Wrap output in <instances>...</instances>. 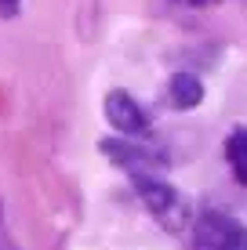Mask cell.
I'll use <instances>...</instances> for the list:
<instances>
[{
    "label": "cell",
    "instance_id": "1",
    "mask_svg": "<svg viewBox=\"0 0 247 250\" xmlns=\"http://www.w3.org/2000/svg\"><path fill=\"white\" fill-rule=\"evenodd\" d=\"M131 185H135V192H138L142 207L149 210V218L157 221L164 232H171V236L189 232V225H193V207H189V200H185L175 185H167L160 174H135Z\"/></svg>",
    "mask_w": 247,
    "mask_h": 250
},
{
    "label": "cell",
    "instance_id": "2",
    "mask_svg": "<svg viewBox=\"0 0 247 250\" xmlns=\"http://www.w3.org/2000/svg\"><path fill=\"white\" fill-rule=\"evenodd\" d=\"M102 152L120 170H127V178L160 174V170H167V163H171V156L164 152V145L149 142L146 134H127V142H120V138H102Z\"/></svg>",
    "mask_w": 247,
    "mask_h": 250
},
{
    "label": "cell",
    "instance_id": "3",
    "mask_svg": "<svg viewBox=\"0 0 247 250\" xmlns=\"http://www.w3.org/2000/svg\"><path fill=\"white\" fill-rule=\"evenodd\" d=\"M240 229H244L240 221H233L222 210H203L189 225V243L193 250H229L240 236Z\"/></svg>",
    "mask_w": 247,
    "mask_h": 250
},
{
    "label": "cell",
    "instance_id": "4",
    "mask_svg": "<svg viewBox=\"0 0 247 250\" xmlns=\"http://www.w3.org/2000/svg\"><path fill=\"white\" fill-rule=\"evenodd\" d=\"M102 109H106L109 127H113V131H120L124 138H127V134H149V127H153L149 113H146V109H142L127 91H109L106 102H102Z\"/></svg>",
    "mask_w": 247,
    "mask_h": 250
},
{
    "label": "cell",
    "instance_id": "5",
    "mask_svg": "<svg viewBox=\"0 0 247 250\" xmlns=\"http://www.w3.org/2000/svg\"><path fill=\"white\" fill-rule=\"evenodd\" d=\"M167 98H171L175 109H197L203 102V83L200 76L193 73H175L171 83H167Z\"/></svg>",
    "mask_w": 247,
    "mask_h": 250
},
{
    "label": "cell",
    "instance_id": "6",
    "mask_svg": "<svg viewBox=\"0 0 247 250\" xmlns=\"http://www.w3.org/2000/svg\"><path fill=\"white\" fill-rule=\"evenodd\" d=\"M225 160L233 178L247 188V127H236V131L225 134Z\"/></svg>",
    "mask_w": 247,
    "mask_h": 250
},
{
    "label": "cell",
    "instance_id": "7",
    "mask_svg": "<svg viewBox=\"0 0 247 250\" xmlns=\"http://www.w3.org/2000/svg\"><path fill=\"white\" fill-rule=\"evenodd\" d=\"M19 7H22V0H0V15H4V19H15Z\"/></svg>",
    "mask_w": 247,
    "mask_h": 250
},
{
    "label": "cell",
    "instance_id": "8",
    "mask_svg": "<svg viewBox=\"0 0 247 250\" xmlns=\"http://www.w3.org/2000/svg\"><path fill=\"white\" fill-rule=\"evenodd\" d=\"M171 4H182V7H207V4H215V0H171Z\"/></svg>",
    "mask_w": 247,
    "mask_h": 250
},
{
    "label": "cell",
    "instance_id": "9",
    "mask_svg": "<svg viewBox=\"0 0 247 250\" xmlns=\"http://www.w3.org/2000/svg\"><path fill=\"white\" fill-rule=\"evenodd\" d=\"M229 250H247V229H240V236H236V243Z\"/></svg>",
    "mask_w": 247,
    "mask_h": 250
},
{
    "label": "cell",
    "instance_id": "10",
    "mask_svg": "<svg viewBox=\"0 0 247 250\" xmlns=\"http://www.w3.org/2000/svg\"><path fill=\"white\" fill-rule=\"evenodd\" d=\"M240 4H244V7H247V0H240Z\"/></svg>",
    "mask_w": 247,
    "mask_h": 250
},
{
    "label": "cell",
    "instance_id": "11",
    "mask_svg": "<svg viewBox=\"0 0 247 250\" xmlns=\"http://www.w3.org/2000/svg\"><path fill=\"white\" fill-rule=\"evenodd\" d=\"M0 250H11V247H0Z\"/></svg>",
    "mask_w": 247,
    "mask_h": 250
}]
</instances>
